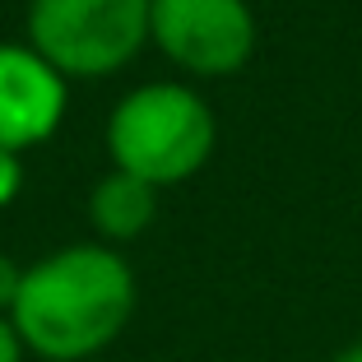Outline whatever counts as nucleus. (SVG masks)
I'll return each instance as SVG.
<instances>
[{
    "instance_id": "obj_1",
    "label": "nucleus",
    "mask_w": 362,
    "mask_h": 362,
    "mask_svg": "<svg viewBox=\"0 0 362 362\" xmlns=\"http://www.w3.org/2000/svg\"><path fill=\"white\" fill-rule=\"evenodd\" d=\"M135 269L117 246L75 242L23 265L10 320L42 362H84L121 339L135 316Z\"/></svg>"
},
{
    "instance_id": "obj_2",
    "label": "nucleus",
    "mask_w": 362,
    "mask_h": 362,
    "mask_svg": "<svg viewBox=\"0 0 362 362\" xmlns=\"http://www.w3.org/2000/svg\"><path fill=\"white\" fill-rule=\"evenodd\" d=\"M218 144L209 103L186 84H144L126 93L107 121L112 168L149 181L153 191L191 181Z\"/></svg>"
},
{
    "instance_id": "obj_3",
    "label": "nucleus",
    "mask_w": 362,
    "mask_h": 362,
    "mask_svg": "<svg viewBox=\"0 0 362 362\" xmlns=\"http://www.w3.org/2000/svg\"><path fill=\"white\" fill-rule=\"evenodd\" d=\"M153 0H28V47L65 79L112 75L149 42Z\"/></svg>"
},
{
    "instance_id": "obj_4",
    "label": "nucleus",
    "mask_w": 362,
    "mask_h": 362,
    "mask_svg": "<svg viewBox=\"0 0 362 362\" xmlns=\"http://www.w3.org/2000/svg\"><path fill=\"white\" fill-rule=\"evenodd\" d=\"M149 37L191 75H233L256 52V14L246 0H153Z\"/></svg>"
},
{
    "instance_id": "obj_5",
    "label": "nucleus",
    "mask_w": 362,
    "mask_h": 362,
    "mask_svg": "<svg viewBox=\"0 0 362 362\" xmlns=\"http://www.w3.org/2000/svg\"><path fill=\"white\" fill-rule=\"evenodd\" d=\"M70 88L28 42H0V149L23 153L56 135Z\"/></svg>"
},
{
    "instance_id": "obj_6",
    "label": "nucleus",
    "mask_w": 362,
    "mask_h": 362,
    "mask_svg": "<svg viewBox=\"0 0 362 362\" xmlns=\"http://www.w3.org/2000/svg\"><path fill=\"white\" fill-rule=\"evenodd\" d=\"M153 218H158V191L149 181L117 172V168L93 181V191H88V223H93L103 246H121V242L144 237L153 228Z\"/></svg>"
},
{
    "instance_id": "obj_7",
    "label": "nucleus",
    "mask_w": 362,
    "mask_h": 362,
    "mask_svg": "<svg viewBox=\"0 0 362 362\" xmlns=\"http://www.w3.org/2000/svg\"><path fill=\"white\" fill-rule=\"evenodd\" d=\"M23 191V158L10 149H0V209L14 204V195Z\"/></svg>"
},
{
    "instance_id": "obj_8",
    "label": "nucleus",
    "mask_w": 362,
    "mask_h": 362,
    "mask_svg": "<svg viewBox=\"0 0 362 362\" xmlns=\"http://www.w3.org/2000/svg\"><path fill=\"white\" fill-rule=\"evenodd\" d=\"M19 284H23V265L0 251V316H10L14 298H19Z\"/></svg>"
},
{
    "instance_id": "obj_9",
    "label": "nucleus",
    "mask_w": 362,
    "mask_h": 362,
    "mask_svg": "<svg viewBox=\"0 0 362 362\" xmlns=\"http://www.w3.org/2000/svg\"><path fill=\"white\" fill-rule=\"evenodd\" d=\"M28 358V349H23L19 330H14L10 316H0V362H23Z\"/></svg>"
},
{
    "instance_id": "obj_10",
    "label": "nucleus",
    "mask_w": 362,
    "mask_h": 362,
    "mask_svg": "<svg viewBox=\"0 0 362 362\" xmlns=\"http://www.w3.org/2000/svg\"><path fill=\"white\" fill-rule=\"evenodd\" d=\"M334 362H362V339H353V344H344L339 353H334Z\"/></svg>"
}]
</instances>
